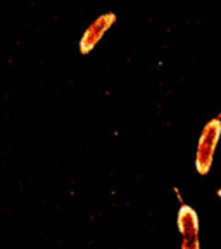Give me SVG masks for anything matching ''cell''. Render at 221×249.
I'll use <instances>...</instances> for the list:
<instances>
[{"label":"cell","mask_w":221,"mask_h":249,"mask_svg":"<svg viewBox=\"0 0 221 249\" xmlns=\"http://www.w3.org/2000/svg\"><path fill=\"white\" fill-rule=\"evenodd\" d=\"M221 137V118H213L204 124L197 142V151H195V170L201 175H207L213 166L214 152H216L218 142Z\"/></svg>","instance_id":"cell-1"},{"label":"cell","mask_w":221,"mask_h":249,"mask_svg":"<svg viewBox=\"0 0 221 249\" xmlns=\"http://www.w3.org/2000/svg\"><path fill=\"white\" fill-rule=\"evenodd\" d=\"M178 230L182 235V249H201L199 242V216L194 208L183 204L176 216Z\"/></svg>","instance_id":"cell-2"},{"label":"cell","mask_w":221,"mask_h":249,"mask_svg":"<svg viewBox=\"0 0 221 249\" xmlns=\"http://www.w3.org/2000/svg\"><path fill=\"white\" fill-rule=\"evenodd\" d=\"M114 23H116V14L114 12H105V14L99 16L83 33L82 40H80V52L83 55L90 54L99 45V42L104 38L105 33L113 28Z\"/></svg>","instance_id":"cell-3"},{"label":"cell","mask_w":221,"mask_h":249,"mask_svg":"<svg viewBox=\"0 0 221 249\" xmlns=\"http://www.w3.org/2000/svg\"><path fill=\"white\" fill-rule=\"evenodd\" d=\"M218 196H220V197H221V189H220V191H218Z\"/></svg>","instance_id":"cell-4"}]
</instances>
